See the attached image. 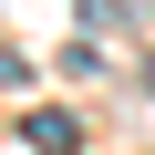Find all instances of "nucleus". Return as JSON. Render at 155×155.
Masks as SVG:
<instances>
[{
	"instance_id": "nucleus-1",
	"label": "nucleus",
	"mask_w": 155,
	"mask_h": 155,
	"mask_svg": "<svg viewBox=\"0 0 155 155\" xmlns=\"http://www.w3.org/2000/svg\"><path fill=\"white\" fill-rule=\"evenodd\" d=\"M145 83H155V72H145Z\"/></svg>"
}]
</instances>
